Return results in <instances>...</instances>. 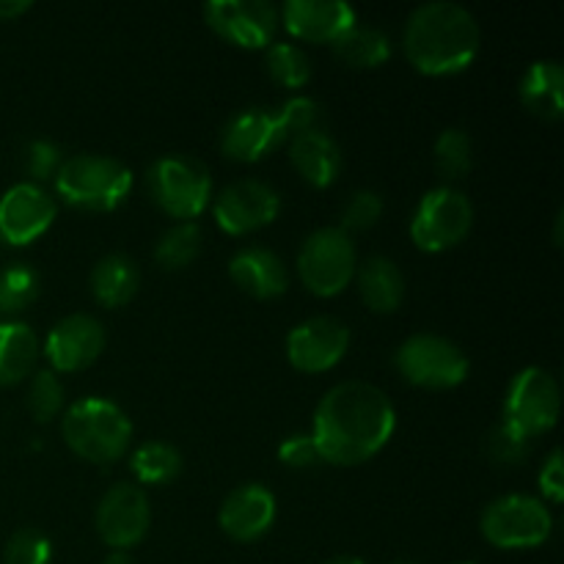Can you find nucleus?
<instances>
[{
	"instance_id": "obj_1",
	"label": "nucleus",
	"mask_w": 564,
	"mask_h": 564,
	"mask_svg": "<svg viewBox=\"0 0 564 564\" xmlns=\"http://www.w3.org/2000/svg\"><path fill=\"white\" fill-rule=\"evenodd\" d=\"M397 430L389 397L367 380H345L319 400L312 438L319 460L330 466H361L386 449Z\"/></svg>"
},
{
	"instance_id": "obj_2",
	"label": "nucleus",
	"mask_w": 564,
	"mask_h": 564,
	"mask_svg": "<svg viewBox=\"0 0 564 564\" xmlns=\"http://www.w3.org/2000/svg\"><path fill=\"white\" fill-rule=\"evenodd\" d=\"M482 31L466 6L433 0L408 17L402 50L422 75L449 77L468 69L479 55Z\"/></svg>"
},
{
	"instance_id": "obj_3",
	"label": "nucleus",
	"mask_w": 564,
	"mask_h": 564,
	"mask_svg": "<svg viewBox=\"0 0 564 564\" xmlns=\"http://www.w3.org/2000/svg\"><path fill=\"white\" fill-rule=\"evenodd\" d=\"M314 127H323V105L312 97H292L281 108H246L220 130V152L237 163H257Z\"/></svg>"
},
{
	"instance_id": "obj_4",
	"label": "nucleus",
	"mask_w": 564,
	"mask_h": 564,
	"mask_svg": "<svg viewBox=\"0 0 564 564\" xmlns=\"http://www.w3.org/2000/svg\"><path fill=\"white\" fill-rule=\"evenodd\" d=\"M61 435L80 460L108 466L121 460L132 444V422L108 397H83L66 408Z\"/></svg>"
},
{
	"instance_id": "obj_5",
	"label": "nucleus",
	"mask_w": 564,
	"mask_h": 564,
	"mask_svg": "<svg viewBox=\"0 0 564 564\" xmlns=\"http://www.w3.org/2000/svg\"><path fill=\"white\" fill-rule=\"evenodd\" d=\"M55 191L72 207L110 213L132 193V171L108 154H72L55 174Z\"/></svg>"
},
{
	"instance_id": "obj_6",
	"label": "nucleus",
	"mask_w": 564,
	"mask_h": 564,
	"mask_svg": "<svg viewBox=\"0 0 564 564\" xmlns=\"http://www.w3.org/2000/svg\"><path fill=\"white\" fill-rule=\"evenodd\" d=\"M562 411V391L554 375L543 367H527L512 378L501 405L505 433L532 444L534 438L554 430Z\"/></svg>"
},
{
	"instance_id": "obj_7",
	"label": "nucleus",
	"mask_w": 564,
	"mask_h": 564,
	"mask_svg": "<svg viewBox=\"0 0 564 564\" xmlns=\"http://www.w3.org/2000/svg\"><path fill=\"white\" fill-rule=\"evenodd\" d=\"M479 532L494 549H538L554 532V516L538 496L507 494L490 501L479 516Z\"/></svg>"
},
{
	"instance_id": "obj_8",
	"label": "nucleus",
	"mask_w": 564,
	"mask_h": 564,
	"mask_svg": "<svg viewBox=\"0 0 564 564\" xmlns=\"http://www.w3.org/2000/svg\"><path fill=\"white\" fill-rule=\"evenodd\" d=\"M147 187L152 202L169 218L180 224L196 220L213 198V180L204 163L185 154H165L154 160L147 171Z\"/></svg>"
},
{
	"instance_id": "obj_9",
	"label": "nucleus",
	"mask_w": 564,
	"mask_h": 564,
	"mask_svg": "<svg viewBox=\"0 0 564 564\" xmlns=\"http://www.w3.org/2000/svg\"><path fill=\"white\" fill-rule=\"evenodd\" d=\"M394 367L411 386L427 391L457 389L468 378V356L438 334H413L397 347Z\"/></svg>"
},
{
	"instance_id": "obj_10",
	"label": "nucleus",
	"mask_w": 564,
	"mask_h": 564,
	"mask_svg": "<svg viewBox=\"0 0 564 564\" xmlns=\"http://www.w3.org/2000/svg\"><path fill=\"white\" fill-rule=\"evenodd\" d=\"M356 242L339 226L312 231L297 253V275L303 286L317 297H334L356 279Z\"/></svg>"
},
{
	"instance_id": "obj_11",
	"label": "nucleus",
	"mask_w": 564,
	"mask_h": 564,
	"mask_svg": "<svg viewBox=\"0 0 564 564\" xmlns=\"http://www.w3.org/2000/svg\"><path fill=\"white\" fill-rule=\"evenodd\" d=\"M474 226V204L452 185L433 187L416 204L411 218V240L424 253H444L460 246Z\"/></svg>"
},
{
	"instance_id": "obj_12",
	"label": "nucleus",
	"mask_w": 564,
	"mask_h": 564,
	"mask_svg": "<svg viewBox=\"0 0 564 564\" xmlns=\"http://www.w3.org/2000/svg\"><path fill=\"white\" fill-rule=\"evenodd\" d=\"M99 540L113 551H130L147 540L152 527V505L141 485L116 482L99 499L94 512Z\"/></svg>"
},
{
	"instance_id": "obj_13",
	"label": "nucleus",
	"mask_w": 564,
	"mask_h": 564,
	"mask_svg": "<svg viewBox=\"0 0 564 564\" xmlns=\"http://www.w3.org/2000/svg\"><path fill=\"white\" fill-rule=\"evenodd\" d=\"M204 20L220 39L242 50L270 47L279 31V9L268 0H209Z\"/></svg>"
},
{
	"instance_id": "obj_14",
	"label": "nucleus",
	"mask_w": 564,
	"mask_h": 564,
	"mask_svg": "<svg viewBox=\"0 0 564 564\" xmlns=\"http://www.w3.org/2000/svg\"><path fill=\"white\" fill-rule=\"evenodd\" d=\"M213 213L220 231L246 237L279 218L281 196L262 180H237L218 193Z\"/></svg>"
},
{
	"instance_id": "obj_15",
	"label": "nucleus",
	"mask_w": 564,
	"mask_h": 564,
	"mask_svg": "<svg viewBox=\"0 0 564 564\" xmlns=\"http://www.w3.org/2000/svg\"><path fill=\"white\" fill-rule=\"evenodd\" d=\"M350 347V328L341 319L308 317L286 336V358L303 375H323L334 369Z\"/></svg>"
},
{
	"instance_id": "obj_16",
	"label": "nucleus",
	"mask_w": 564,
	"mask_h": 564,
	"mask_svg": "<svg viewBox=\"0 0 564 564\" xmlns=\"http://www.w3.org/2000/svg\"><path fill=\"white\" fill-rule=\"evenodd\" d=\"M105 350V328L91 314H69L50 328L44 339V358L55 375L83 372Z\"/></svg>"
},
{
	"instance_id": "obj_17",
	"label": "nucleus",
	"mask_w": 564,
	"mask_h": 564,
	"mask_svg": "<svg viewBox=\"0 0 564 564\" xmlns=\"http://www.w3.org/2000/svg\"><path fill=\"white\" fill-rule=\"evenodd\" d=\"M58 204L33 182H17L0 196V240L9 246H28L53 226Z\"/></svg>"
},
{
	"instance_id": "obj_18",
	"label": "nucleus",
	"mask_w": 564,
	"mask_h": 564,
	"mask_svg": "<svg viewBox=\"0 0 564 564\" xmlns=\"http://www.w3.org/2000/svg\"><path fill=\"white\" fill-rule=\"evenodd\" d=\"M279 22L301 42L334 44L358 22L356 9L345 0H286Z\"/></svg>"
},
{
	"instance_id": "obj_19",
	"label": "nucleus",
	"mask_w": 564,
	"mask_h": 564,
	"mask_svg": "<svg viewBox=\"0 0 564 564\" xmlns=\"http://www.w3.org/2000/svg\"><path fill=\"white\" fill-rule=\"evenodd\" d=\"M275 512H279V501L273 490L262 482H246L226 496L218 510V523L226 538L237 543H253L270 532Z\"/></svg>"
},
{
	"instance_id": "obj_20",
	"label": "nucleus",
	"mask_w": 564,
	"mask_h": 564,
	"mask_svg": "<svg viewBox=\"0 0 564 564\" xmlns=\"http://www.w3.org/2000/svg\"><path fill=\"white\" fill-rule=\"evenodd\" d=\"M229 275L246 295L257 297V301L281 297L286 286H290V273H286L284 259L262 246L240 248L229 259Z\"/></svg>"
},
{
	"instance_id": "obj_21",
	"label": "nucleus",
	"mask_w": 564,
	"mask_h": 564,
	"mask_svg": "<svg viewBox=\"0 0 564 564\" xmlns=\"http://www.w3.org/2000/svg\"><path fill=\"white\" fill-rule=\"evenodd\" d=\"M286 147H290V160L295 171L312 187H328L339 180L341 165H345L341 147L323 127L297 132L295 138H290Z\"/></svg>"
},
{
	"instance_id": "obj_22",
	"label": "nucleus",
	"mask_w": 564,
	"mask_h": 564,
	"mask_svg": "<svg viewBox=\"0 0 564 564\" xmlns=\"http://www.w3.org/2000/svg\"><path fill=\"white\" fill-rule=\"evenodd\" d=\"M358 295L372 308L375 314H394L405 301V275H402L400 264L389 257H367L358 262L356 279Z\"/></svg>"
},
{
	"instance_id": "obj_23",
	"label": "nucleus",
	"mask_w": 564,
	"mask_h": 564,
	"mask_svg": "<svg viewBox=\"0 0 564 564\" xmlns=\"http://www.w3.org/2000/svg\"><path fill=\"white\" fill-rule=\"evenodd\" d=\"M521 102L529 113L543 121H560L564 116V69L560 61H534L521 77Z\"/></svg>"
},
{
	"instance_id": "obj_24",
	"label": "nucleus",
	"mask_w": 564,
	"mask_h": 564,
	"mask_svg": "<svg viewBox=\"0 0 564 564\" xmlns=\"http://www.w3.org/2000/svg\"><path fill=\"white\" fill-rule=\"evenodd\" d=\"M42 345L36 330L20 319H0V389L22 383L36 372Z\"/></svg>"
},
{
	"instance_id": "obj_25",
	"label": "nucleus",
	"mask_w": 564,
	"mask_h": 564,
	"mask_svg": "<svg viewBox=\"0 0 564 564\" xmlns=\"http://www.w3.org/2000/svg\"><path fill=\"white\" fill-rule=\"evenodd\" d=\"M91 295L99 306L121 308L135 297L141 286V270L127 253H108L91 270Z\"/></svg>"
},
{
	"instance_id": "obj_26",
	"label": "nucleus",
	"mask_w": 564,
	"mask_h": 564,
	"mask_svg": "<svg viewBox=\"0 0 564 564\" xmlns=\"http://www.w3.org/2000/svg\"><path fill=\"white\" fill-rule=\"evenodd\" d=\"M336 58L350 69H378L391 55V39L380 28L356 22L330 44Z\"/></svg>"
},
{
	"instance_id": "obj_27",
	"label": "nucleus",
	"mask_w": 564,
	"mask_h": 564,
	"mask_svg": "<svg viewBox=\"0 0 564 564\" xmlns=\"http://www.w3.org/2000/svg\"><path fill=\"white\" fill-rule=\"evenodd\" d=\"M130 471L138 485H169L180 477L182 455L165 441H147L132 452Z\"/></svg>"
},
{
	"instance_id": "obj_28",
	"label": "nucleus",
	"mask_w": 564,
	"mask_h": 564,
	"mask_svg": "<svg viewBox=\"0 0 564 564\" xmlns=\"http://www.w3.org/2000/svg\"><path fill=\"white\" fill-rule=\"evenodd\" d=\"M39 270L28 262H11L0 270V314H20L39 297Z\"/></svg>"
},
{
	"instance_id": "obj_29",
	"label": "nucleus",
	"mask_w": 564,
	"mask_h": 564,
	"mask_svg": "<svg viewBox=\"0 0 564 564\" xmlns=\"http://www.w3.org/2000/svg\"><path fill=\"white\" fill-rule=\"evenodd\" d=\"M202 251V229L196 224H176L165 231L154 246V262L163 270H185L187 264L196 262Z\"/></svg>"
},
{
	"instance_id": "obj_30",
	"label": "nucleus",
	"mask_w": 564,
	"mask_h": 564,
	"mask_svg": "<svg viewBox=\"0 0 564 564\" xmlns=\"http://www.w3.org/2000/svg\"><path fill=\"white\" fill-rule=\"evenodd\" d=\"M435 165L444 180H463L474 169V143L471 135L460 127H446L435 138Z\"/></svg>"
},
{
	"instance_id": "obj_31",
	"label": "nucleus",
	"mask_w": 564,
	"mask_h": 564,
	"mask_svg": "<svg viewBox=\"0 0 564 564\" xmlns=\"http://www.w3.org/2000/svg\"><path fill=\"white\" fill-rule=\"evenodd\" d=\"M270 77L281 83L284 88H303L312 80V61L297 44L292 42H273L264 55Z\"/></svg>"
},
{
	"instance_id": "obj_32",
	"label": "nucleus",
	"mask_w": 564,
	"mask_h": 564,
	"mask_svg": "<svg viewBox=\"0 0 564 564\" xmlns=\"http://www.w3.org/2000/svg\"><path fill=\"white\" fill-rule=\"evenodd\" d=\"M25 405L39 424H47L58 416L61 408H64V383L53 369H36L31 375Z\"/></svg>"
},
{
	"instance_id": "obj_33",
	"label": "nucleus",
	"mask_w": 564,
	"mask_h": 564,
	"mask_svg": "<svg viewBox=\"0 0 564 564\" xmlns=\"http://www.w3.org/2000/svg\"><path fill=\"white\" fill-rule=\"evenodd\" d=\"M53 543L36 529H20L9 538L3 549V564H50Z\"/></svg>"
},
{
	"instance_id": "obj_34",
	"label": "nucleus",
	"mask_w": 564,
	"mask_h": 564,
	"mask_svg": "<svg viewBox=\"0 0 564 564\" xmlns=\"http://www.w3.org/2000/svg\"><path fill=\"white\" fill-rule=\"evenodd\" d=\"M386 204H383V196L375 191H356L350 198H347V204L341 207V231H367L372 229L375 224L380 220V215H383Z\"/></svg>"
},
{
	"instance_id": "obj_35",
	"label": "nucleus",
	"mask_w": 564,
	"mask_h": 564,
	"mask_svg": "<svg viewBox=\"0 0 564 564\" xmlns=\"http://www.w3.org/2000/svg\"><path fill=\"white\" fill-rule=\"evenodd\" d=\"M61 163H64V158H61V149L55 147L53 141L36 138V141L28 143L25 171H28V176H31L33 185H39V182H44V180H53V176L58 174Z\"/></svg>"
},
{
	"instance_id": "obj_36",
	"label": "nucleus",
	"mask_w": 564,
	"mask_h": 564,
	"mask_svg": "<svg viewBox=\"0 0 564 564\" xmlns=\"http://www.w3.org/2000/svg\"><path fill=\"white\" fill-rule=\"evenodd\" d=\"M279 460L284 463L286 468H314L319 460V452L314 446L312 433H301V435H290L286 441H281L279 446Z\"/></svg>"
},
{
	"instance_id": "obj_37",
	"label": "nucleus",
	"mask_w": 564,
	"mask_h": 564,
	"mask_svg": "<svg viewBox=\"0 0 564 564\" xmlns=\"http://www.w3.org/2000/svg\"><path fill=\"white\" fill-rule=\"evenodd\" d=\"M529 449H532V444H527V441L505 433L501 427H496L494 435H490V441H488L490 460H494L496 466H516V463L527 460Z\"/></svg>"
},
{
	"instance_id": "obj_38",
	"label": "nucleus",
	"mask_w": 564,
	"mask_h": 564,
	"mask_svg": "<svg viewBox=\"0 0 564 564\" xmlns=\"http://www.w3.org/2000/svg\"><path fill=\"white\" fill-rule=\"evenodd\" d=\"M540 490H543V499L551 505H562L564 499V457L562 449H554L545 457L543 468H540Z\"/></svg>"
},
{
	"instance_id": "obj_39",
	"label": "nucleus",
	"mask_w": 564,
	"mask_h": 564,
	"mask_svg": "<svg viewBox=\"0 0 564 564\" xmlns=\"http://www.w3.org/2000/svg\"><path fill=\"white\" fill-rule=\"evenodd\" d=\"M25 11H31V3L28 0H0V22H9L22 17Z\"/></svg>"
},
{
	"instance_id": "obj_40",
	"label": "nucleus",
	"mask_w": 564,
	"mask_h": 564,
	"mask_svg": "<svg viewBox=\"0 0 564 564\" xmlns=\"http://www.w3.org/2000/svg\"><path fill=\"white\" fill-rule=\"evenodd\" d=\"M102 564H135V560H132L127 551H110V554L102 560Z\"/></svg>"
},
{
	"instance_id": "obj_41",
	"label": "nucleus",
	"mask_w": 564,
	"mask_h": 564,
	"mask_svg": "<svg viewBox=\"0 0 564 564\" xmlns=\"http://www.w3.org/2000/svg\"><path fill=\"white\" fill-rule=\"evenodd\" d=\"M323 564H367V562L358 560V556H334V560H328Z\"/></svg>"
},
{
	"instance_id": "obj_42",
	"label": "nucleus",
	"mask_w": 564,
	"mask_h": 564,
	"mask_svg": "<svg viewBox=\"0 0 564 564\" xmlns=\"http://www.w3.org/2000/svg\"><path fill=\"white\" fill-rule=\"evenodd\" d=\"M389 564H419V562H411V560H394V562H389Z\"/></svg>"
},
{
	"instance_id": "obj_43",
	"label": "nucleus",
	"mask_w": 564,
	"mask_h": 564,
	"mask_svg": "<svg viewBox=\"0 0 564 564\" xmlns=\"http://www.w3.org/2000/svg\"><path fill=\"white\" fill-rule=\"evenodd\" d=\"M457 564H474V562H457Z\"/></svg>"
}]
</instances>
